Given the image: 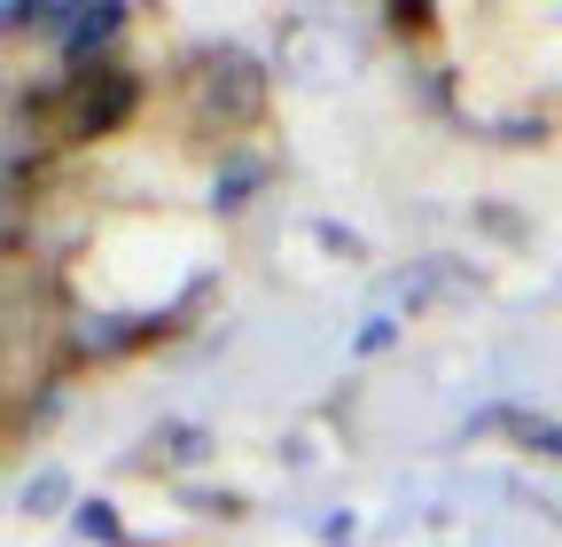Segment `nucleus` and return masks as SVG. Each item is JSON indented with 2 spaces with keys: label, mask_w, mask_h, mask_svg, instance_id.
Returning <instances> with one entry per match:
<instances>
[{
  "label": "nucleus",
  "mask_w": 562,
  "mask_h": 547,
  "mask_svg": "<svg viewBox=\"0 0 562 547\" xmlns=\"http://www.w3.org/2000/svg\"><path fill=\"white\" fill-rule=\"evenodd\" d=\"M516 431H524L531 446H547V454H562V431H554V423H524V415H516Z\"/></svg>",
  "instance_id": "5"
},
{
  "label": "nucleus",
  "mask_w": 562,
  "mask_h": 547,
  "mask_svg": "<svg viewBox=\"0 0 562 547\" xmlns=\"http://www.w3.org/2000/svg\"><path fill=\"white\" fill-rule=\"evenodd\" d=\"M79 539H102L110 547L117 539V509L110 501H79Z\"/></svg>",
  "instance_id": "3"
},
{
  "label": "nucleus",
  "mask_w": 562,
  "mask_h": 547,
  "mask_svg": "<svg viewBox=\"0 0 562 547\" xmlns=\"http://www.w3.org/2000/svg\"><path fill=\"white\" fill-rule=\"evenodd\" d=\"M117 24H125V9H79V16H70V32H63V55H70V63H79V55H94V47L117 32Z\"/></svg>",
  "instance_id": "2"
},
{
  "label": "nucleus",
  "mask_w": 562,
  "mask_h": 547,
  "mask_svg": "<svg viewBox=\"0 0 562 547\" xmlns=\"http://www.w3.org/2000/svg\"><path fill=\"white\" fill-rule=\"evenodd\" d=\"M63 501V477H32V493H24V509H55Z\"/></svg>",
  "instance_id": "4"
},
{
  "label": "nucleus",
  "mask_w": 562,
  "mask_h": 547,
  "mask_svg": "<svg viewBox=\"0 0 562 547\" xmlns=\"http://www.w3.org/2000/svg\"><path fill=\"white\" fill-rule=\"evenodd\" d=\"M79 94H87V102H79V133H94V125H117V118H125L133 79H117V71H110V79H87Z\"/></svg>",
  "instance_id": "1"
}]
</instances>
